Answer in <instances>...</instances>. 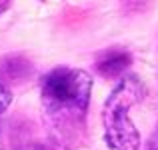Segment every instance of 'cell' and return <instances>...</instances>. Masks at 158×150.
<instances>
[{
  "mask_svg": "<svg viewBox=\"0 0 158 150\" xmlns=\"http://www.w3.org/2000/svg\"><path fill=\"white\" fill-rule=\"evenodd\" d=\"M92 76L82 68L56 66L40 80V100L50 130L60 142L76 140L90 104Z\"/></svg>",
  "mask_w": 158,
  "mask_h": 150,
  "instance_id": "cell-1",
  "label": "cell"
},
{
  "mask_svg": "<svg viewBox=\"0 0 158 150\" xmlns=\"http://www.w3.org/2000/svg\"><path fill=\"white\" fill-rule=\"evenodd\" d=\"M142 84L136 76H126L108 94L102 106L104 140L112 150H138L140 132L130 118V110L142 98Z\"/></svg>",
  "mask_w": 158,
  "mask_h": 150,
  "instance_id": "cell-2",
  "label": "cell"
},
{
  "mask_svg": "<svg viewBox=\"0 0 158 150\" xmlns=\"http://www.w3.org/2000/svg\"><path fill=\"white\" fill-rule=\"evenodd\" d=\"M130 62H132V58H130L128 52L112 48V50H108V52H104L98 58L96 68L102 76H120V74L130 66Z\"/></svg>",
  "mask_w": 158,
  "mask_h": 150,
  "instance_id": "cell-3",
  "label": "cell"
},
{
  "mask_svg": "<svg viewBox=\"0 0 158 150\" xmlns=\"http://www.w3.org/2000/svg\"><path fill=\"white\" fill-rule=\"evenodd\" d=\"M12 104V92L4 82H0V114L6 112V108Z\"/></svg>",
  "mask_w": 158,
  "mask_h": 150,
  "instance_id": "cell-4",
  "label": "cell"
},
{
  "mask_svg": "<svg viewBox=\"0 0 158 150\" xmlns=\"http://www.w3.org/2000/svg\"><path fill=\"white\" fill-rule=\"evenodd\" d=\"M154 144H156V148H158V132H156V136H154Z\"/></svg>",
  "mask_w": 158,
  "mask_h": 150,
  "instance_id": "cell-5",
  "label": "cell"
}]
</instances>
